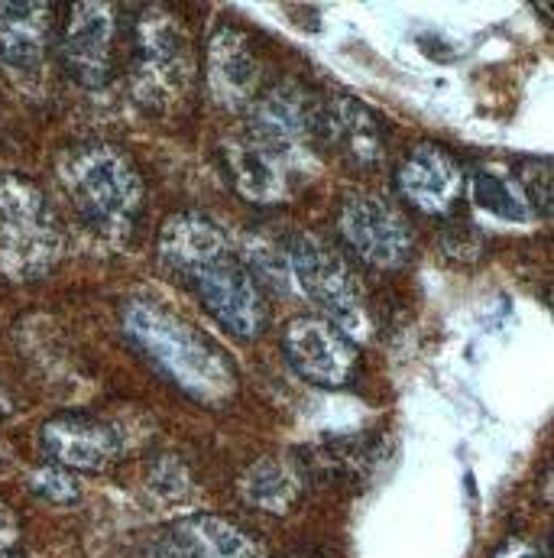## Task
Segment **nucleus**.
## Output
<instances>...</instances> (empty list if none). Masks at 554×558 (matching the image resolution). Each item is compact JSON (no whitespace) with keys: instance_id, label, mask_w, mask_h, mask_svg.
I'll use <instances>...</instances> for the list:
<instances>
[{"instance_id":"obj_1","label":"nucleus","mask_w":554,"mask_h":558,"mask_svg":"<svg viewBox=\"0 0 554 558\" xmlns=\"http://www.w3.org/2000/svg\"><path fill=\"white\" fill-rule=\"evenodd\" d=\"M159 260L234 338L254 341L270 322L260 279L205 215H172L159 231Z\"/></svg>"},{"instance_id":"obj_6","label":"nucleus","mask_w":554,"mask_h":558,"mask_svg":"<svg viewBox=\"0 0 554 558\" xmlns=\"http://www.w3.org/2000/svg\"><path fill=\"white\" fill-rule=\"evenodd\" d=\"M295 289L315 302L328 322H334L347 335L367 331V305L364 286L347 267V260L315 234H295L285 247Z\"/></svg>"},{"instance_id":"obj_5","label":"nucleus","mask_w":554,"mask_h":558,"mask_svg":"<svg viewBox=\"0 0 554 558\" xmlns=\"http://www.w3.org/2000/svg\"><path fill=\"white\" fill-rule=\"evenodd\" d=\"M195 56L182 20L165 7H146L134 23L131 88L139 105L169 111L192 88Z\"/></svg>"},{"instance_id":"obj_11","label":"nucleus","mask_w":554,"mask_h":558,"mask_svg":"<svg viewBox=\"0 0 554 558\" xmlns=\"http://www.w3.org/2000/svg\"><path fill=\"white\" fill-rule=\"evenodd\" d=\"M224 166L241 198L254 205H279L292 192V175L301 172L288 156L273 149L254 131H237L224 140Z\"/></svg>"},{"instance_id":"obj_10","label":"nucleus","mask_w":554,"mask_h":558,"mask_svg":"<svg viewBox=\"0 0 554 558\" xmlns=\"http://www.w3.org/2000/svg\"><path fill=\"white\" fill-rule=\"evenodd\" d=\"M156 558H270L267 546L254 539L247 530L211 517L195 513L172 520L152 533Z\"/></svg>"},{"instance_id":"obj_19","label":"nucleus","mask_w":554,"mask_h":558,"mask_svg":"<svg viewBox=\"0 0 554 558\" xmlns=\"http://www.w3.org/2000/svg\"><path fill=\"white\" fill-rule=\"evenodd\" d=\"M470 195L480 211H487L496 221L506 225H529L532 208L526 202V192L516 175H509L503 166H480L470 175Z\"/></svg>"},{"instance_id":"obj_24","label":"nucleus","mask_w":554,"mask_h":558,"mask_svg":"<svg viewBox=\"0 0 554 558\" xmlns=\"http://www.w3.org/2000/svg\"><path fill=\"white\" fill-rule=\"evenodd\" d=\"M7 413H10V397H7V390L0 384V416H7Z\"/></svg>"},{"instance_id":"obj_23","label":"nucleus","mask_w":554,"mask_h":558,"mask_svg":"<svg viewBox=\"0 0 554 558\" xmlns=\"http://www.w3.org/2000/svg\"><path fill=\"white\" fill-rule=\"evenodd\" d=\"M16 533H20L16 517L0 504V549H10V546L16 543Z\"/></svg>"},{"instance_id":"obj_16","label":"nucleus","mask_w":554,"mask_h":558,"mask_svg":"<svg viewBox=\"0 0 554 558\" xmlns=\"http://www.w3.org/2000/svg\"><path fill=\"white\" fill-rule=\"evenodd\" d=\"M383 448L377 438L367 435H344V438H328L315 448H308V454H298V468L308 474H318L328 484H367L370 474L377 471Z\"/></svg>"},{"instance_id":"obj_2","label":"nucleus","mask_w":554,"mask_h":558,"mask_svg":"<svg viewBox=\"0 0 554 558\" xmlns=\"http://www.w3.org/2000/svg\"><path fill=\"white\" fill-rule=\"evenodd\" d=\"M127 341L159 371L172 387L205 407H221L237 393L234 361L185 318L159 302L131 299L121 308Z\"/></svg>"},{"instance_id":"obj_20","label":"nucleus","mask_w":554,"mask_h":558,"mask_svg":"<svg viewBox=\"0 0 554 558\" xmlns=\"http://www.w3.org/2000/svg\"><path fill=\"white\" fill-rule=\"evenodd\" d=\"M26 487L46 500V504H56V507H69L82 497V487L75 481V474L69 468H59V464H42L29 474Z\"/></svg>"},{"instance_id":"obj_3","label":"nucleus","mask_w":554,"mask_h":558,"mask_svg":"<svg viewBox=\"0 0 554 558\" xmlns=\"http://www.w3.org/2000/svg\"><path fill=\"white\" fill-rule=\"evenodd\" d=\"M59 185L101 244L124 247L134 241L146 208V185L124 149L101 140L69 146L59 156Z\"/></svg>"},{"instance_id":"obj_22","label":"nucleus","mask_w":554,"mask_h":558,"mask_svg":"<svg viewBox=\"0 0 554 558\" xmlns=\"http://www.w3.org/2000/svg\"><path fill=\"white\" fill-rule=\"evenodd\" d=\"M490 558H549V553L535 549V546L526 543V539H506Z\"/></svg>"},{"instance_id":"obj_21","label":"nucleus","mask_w":554,"mask_h":558,"mask_svg":"<svg viewBox=\"0 0 554 558\" xmlns=\"http://www.w3.org/2000/svg\"><path fill=\"white\" fill-rule=\"evenodd\" d=\"M516 179H519V185L526 192V202H529L532 215L552 218V166L542 162V159L526 162Z\"/></svg>"},{"instance_id":"obj_15","label":"nucleus","mask_w":554,"mask_h":558,"mask_svg":"<svg viewBox=\"0 0 554 558\" xmlns=\"http://www.w3.org/2000/svg\"><path fill=\"white\" fill-rule=\"evenodd\" d=\"M56 29V10L52 3L39 0H20L0 3V62L10 72L33 75L49 49Z\"/></svg>"},{"instance_id":"obj_14","label":"nucleus","mask_w":554,"mask_h":558,"mask_svg":"<svg viewBox=\"0 0 554 558\" xmlns=\"http://www.w3.org/2000/svg\"><path fill=\"white\" fill-rule=\"evenodd\" d=\"M205 78H208L211 98L227 111L257 101V95H260V59H257L250 39L237 26H218L214 36L208 39Z\"/></svg>"},{"instance_id":"obj_8","label":"nucleus","mask_w":554,"mask_h":558,"mask_svg":"<svg viewBox=\"0 0 554 558\" xmlns=\"http://www.w3.org/2000/svg\"><path fill=\"white\" fill-rule=\"evenodd\" d=\"M282 354L301 380L324 390H344L360 374V351L354 338L318 315H298L285 325Z\"/></svg>"},{"instance_id":"obj_7","label":"nucleus","mask_w":554,"mask_h":558,"mask_svg":"<svg viewBox=\"0 0 554 558\" xmlns=\"http://www.w3.org/2000/svg\"><path fill=\"white\" fill-rule=\"evenodd\" d=\"M337 231L347 251L373 270H399L416 254L409 221L380 195L350 192L337 208Z\"/></svg>"},{"instance_id":"obj_4","label":"nucleus","mask_w":554,"mask_h":558,"mask_svg":"<svg viewBox=\"0 0 554 558\" xmlns=\"http://www.w3.org/2000/svg\"><path fill=\"white\" fill-rule=\"evenodd\" d=\"M62 257V231L39 185L0 172V279L46 277Z\"/></svg>"},{"instance_id":"obj_17","label":"nucleus","mask_w":554,"mask_h":558,"mask_svg":"<svg viewBox=\"0 0 554 558\" xmlns=\"http://www.w3.org/2000/svg\"><path fill=\"white\" fill-rule=\"evenodd\" d=\"M383 140L386 128L370 105L350 95H337L324 105V143H341L354 162L373 166L383 156Z\"/></svg>"},{"instance_id":"obj_25","label":"nucleus","mask_w":554,"mask_h":558,"mask_svg":"<svg viewBox=\"0 0 554 558\" xmlns=\"http://www.w3.org/2000/svg\"><path fill=\"white\" fill-rule=\"evenodd\" d=\"M0 558H23V556H16V553H10V549H0Z\"/></svg>"},{"instance_id":"obj_26","label":"nucleus","mask_w":554,"mask_h":558,"mask_svg":"<svg viewBox=\"0 0 554 558\" xmlns=\"http://www.w3.org/2000/svg\"><path fill=\"white\" fill-rule=\"evenodd\" d=\"M285 558H318V556H301V553H298V556H285Z\"/></svg>"},{"instance_id":"obj_9","label":"nucleus","mask_w":554,"mask_h":558,"mask_svg":"<svg viewBox=\"0 0 554 558\" xmlns=\"http://www.w3.org/2000/svg\"><path fill=\"white\" fill-rule=\"evenodd\" d=\"M118 13L111 3H72L59 33V59L72 82L85 88L108 85L114 72Z\"/></svg>"},{"instance_id":"obj_13","label":"nucleus","mask_w":554,"mask_h":558,"mask_svg":"<svg viewBox=\"0 0 554 558\" xmlns=\"http://www.w3.org/2000/svg\"><path fill=\"white\" fill-rule=\"evenodd\" d=\"M42 448L52 464L69 468L72 474H101L121 458L118 432L85 413H59L42 425Z\"/></svg>"},{"instance_id":"obj_12","label":"nucleus","mask_w":554,"mask_h":558,"mask_svg":"<svg viewBox=\"0 0 554 558\" xmlns=\"http://www.w3.org/2000/svg\"><path fill=\"white\" fill-rule=\"evenodd\" d=\"M396 192L421 215H447L464 192V166L438 143H416L396 166Z\"/></svg>"},{"instance_id":"obj_18","label":"nucleus","mask_w":554,"mask_h":558,"mask_svg":"<svg viewBox=\"0 0 554 558\" xmlns=\"http://www.w3.org/2000/svg\"><path fill=\"white\" fill-rule=\"evenodd\" d=\"M305 487V471L298 468V461H285V458H260L254 461L244 477H241V497L263 510L282 517L295 507V500L301 497Z\"/></svg>"}]
</instances>
